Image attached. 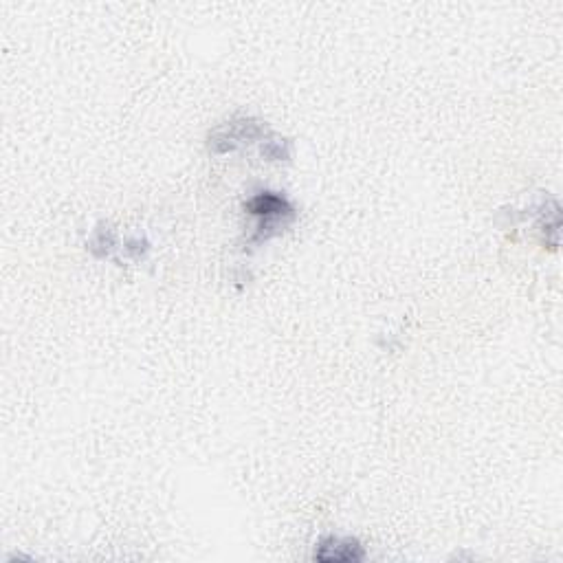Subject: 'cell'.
<instances>
[{"mask_svg": "<svg viewBox=\"0 0 563 563\" xmlns=\"http://www.w3.org/2000/svg\"><path fill=\"white\" fill-rule=\"evenodd\" d=\"M313 557L322 563H357L366 559V550L352 537H324Z\"/></svg>", "mask_w": 563, "mask_h": 563, "instance_id": "3", "label": "cell"}, {"mask_svg": "<svg viewBox=\"0 0 563 563\" xmlns=\"http://www.w3.org/2000/svg\"><path fill=\"white\" fill-rule=\"evenodd\" d=\"M247 212L262 218L260 234H258L260 240L262 238L267 240L269 236H273L275 229L284 225V220H291L295 216L293 205L278 192H262L258 196H253L247 203Z\"/></svg>", "mask_w": 563, "mask_h": 563, "instance_id": "1", "label": "cell"}, {"mask_svg": "<svg viewBox=\"0 0 563 563\" xmlns=\"http://www.w3.org/2000/svg\"><path fill=\"white\" fill-rule=\"evenodd\" d=\"M264 132H267V126H264L262 121L256 119L231 121V124L218 128L214 135L209 137V148H212L216 154H225L236 150L240 143L260 139Z\"/></svg>", "mask_w": 563, "mask_h": 563, "instance_id": "2", "label": "cell"}]
</instances>
